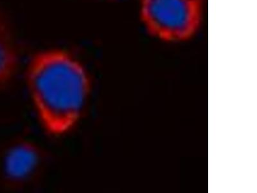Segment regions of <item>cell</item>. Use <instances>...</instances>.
<instances>
[{"mask_svg":"<svg viewBox=\"0 0 257 193\" xmlns=\"http://www.w3.org/2000/svg\"><path fill=\"white\" fill-rule=\"evenodd\" d=\"M205 0H139L140 22L147 33L165 43H180L198 34Z\"/></svg>","mask_w":257,"mask_h":193,"instance_id":"7a4b0ae2","label":"cell"},{"mask_svg":"<svg viewBox=\"0 0 257 193\" xmlns=\"http://www.w3.org/2000/svg\"><path fill=\"white\" fill-rule=\"evenodd\" d=\"M19 66V54L10 27L0 11V89L10 83Z\"/></svg>","mask_w":257,"mask_h":193,"instance_id":"277c9868","label":"cell"},{"mask_svg":"<svg viewBox=\"0 0 257 193\" xmlns=\"http://www.w3.org/2000/svg\"><path fill=\"white\" fill-rule=\"evenodd\" d=\"M41 149L33 142L19 141L6 149L2 158V173L9 183L22 184L38 171L42 163Z\"/></svg>","mask_w":257,"mask_h":193,"instance_id":"3957f363","label":"cell"},{"mask_svg":"<svg viewBox=\"0 0 257 193\" xmlns=\"http://www.w3.org/2000/svg\"><path fill=\"white\" fill-rule=\"evenodd\" d=\"M27 86L41 125L61 135L79 121L90 93V77L84 64L62 48L37 53L26 70Z\"/></svg>","mask_w":257,"mask_h":193,"instance_id":"6da1fadb","label":"cell"}]
</instances>
